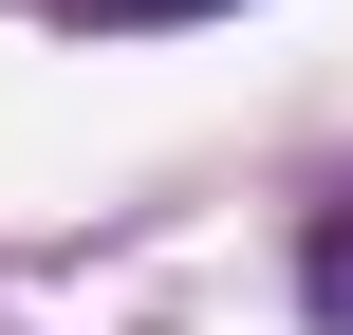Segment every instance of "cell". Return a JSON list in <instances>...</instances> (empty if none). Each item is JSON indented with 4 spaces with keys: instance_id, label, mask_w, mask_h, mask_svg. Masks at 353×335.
<instances>
[{
    "instance_id": "obj_1",
    "label": "cell",
    "mask_w": 353,
    "mask_h": 335,
    "mask_svg": "<svg viewBox=\"0 0 353 335\" xmlns=\"http://www.w3.org/2000/svg\"><path fill=\"white\" fill-rule=\"evenodd\" d=\"M298 317L353 335V205H316V224H298Z\"/></svg>"
},
{
    "instance_id": "obj_2",
    "label": "cell",
    "mask_w": 353,
    "mask_h": 335,
    "mask_svg": "<svg viewBox=\"0 0 353 335\" xmlns=\"http://www.w3.org/2000/svg\"><path fill=\"white\" fill-rule=\"evenodd\" d=\"M112 19H223V0H112Z\"/></svg>"
}]
</instances>
